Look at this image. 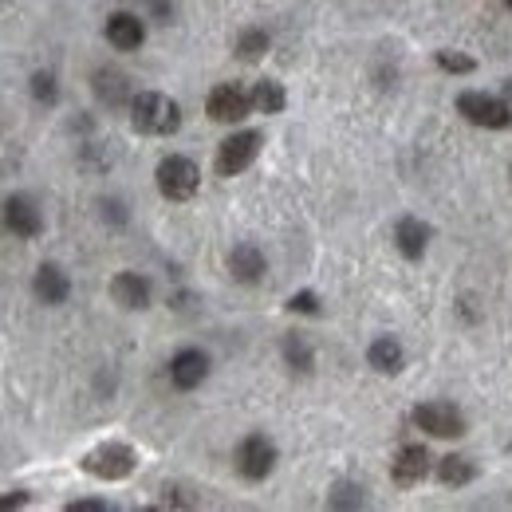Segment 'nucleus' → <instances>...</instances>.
Returning a JSON list of instances; mask_svg holds the SVG:
<instances>
[{
  "mask_svg": "<svg viewBox=\"0 0 512 512\" xmlns=\"http://www.w3.org/2000/svg\"><path fill=\"white\" fill-rule=\"evenodd\" d=\"M367 359H371V367H375V371H383V375H398V371H402V359H406V355H402L398 339L383 335V339H375V343H371Z\"/></svg>",
  "mask_w": 512,
  "mask_h": 512,
  "instance_id": "a211bd4d",
  "label": "nucleus"
},
{
  "mask_svg": "<svg viewBox=\"0 0 512 512\" xmlns=\"http://www.w3.org/2000/svg\"><path fill=\"white\" fill-rule=\"evenodd\" d=\"M138 465V453L123 442H107V446H95L87 457H83V473L99 477V481H123L134 473Z\"/></svg>",
  "mask_w": 512,
  "mask_h": 512,
  "instance_id": "f03ea898",
  "label": "nucleus"
},
{
  "mask_svg": "<svg viewBox=\"0 0 512 512\" xmlns=\"http://www.w3.org/2000/svg\"><path fill=\"white\" fill-rule=\"evenodd\" d=\"M205 375H209V355L197 351V347H186V351H178V355L170 359V379H174L178 390L201 386L205 383Z\"/></svg>",
  "mask_w": 512,
  "mask_h": 512,
  "instance_id": "9d476101",
  "label": "nucleus"
},
{
  "mask_svg": "<svg viewBox=\"0 0 512 512\" xmlns=\"http://www.w3.org/2000/svg\"><path fill=\"white\" fill-rule=\"evenodd\" d=\"M505 4H509V8H512V0H505Z\"/></svg>",
  "mask_w": 512,
  "mask_h": 512,
  "instance_id": "c756f323",
  "label": "nucleus"
},
{
  "mask_svg": "<svg viewBox=\"0 0 512 512\" xmlns=\"http://www.w3.org/2000/svg\"><path fill=\"white\" fill-rule=\"evenodd\" d=\"M4 225H8V233H16V237H24V241H32V237H40V229H44V217H40V209L28 201V197H8L4 201Z\"/></svg>",
  "mask_w": 512,
  "mask_h": 512,
  "instance_id": "1a4fd4ad",
  "label": "nucleus"
},
{
  "mask_svg": "<svg viewBox=\"0 0 512 512\" xmlns=\"http://www.w3.org/2000/svg\"><path fill=\"white\" fill-rule=\"evenodd\" d=\"M438 64L446 67V71H453V75H465V71H473V60L469 56H457V52H438Z\"/></svg>",
  "mask_w": 512,
  "mask_h": 512,
  "instance_id": "393cba45",
  "label": "nucleus"
},
{
  "mask_svg": "<svg viewBox=\"0 0 512 512\" xmlns=\"http://www.w3.org/2000/svg\"><path fill=\"white\" fill-rule=\"evenodd\" d=\"M95 91H99V99H103L107 107H123V103L134 99V95H130V79L123 71H115V67L95 71Z\"/></svg>",
  "mask_w": 512,
  "mask_h": 512,
  "instance_id": "dca6fc26",
  "label": "nucleus"
},
{
  "mask_svg": "<svg viewBox=\"0 0 512 512\" xmlns=\"http://www.w3.org/2000/svg\"><path fill=\"white\" fill-rule=\"evenodd\" d=\"M264 52H268V32H260V28L241 32V40H237V56L241 60H260Z\"/></svg>",
  "mask_w": 512,
  "mask_h": 512,
  "instance_id": "4be33fe9",
  "label": "nucleus"
},
{
  "mask_svg": "<svg viewBox=\"0 0 512 512\" xmlns=\"http://www.w3.org/2000/svg\"><path fill=\"white\" fill-rule=\"evenodd\" d=\"M288 308H292V312H304V316H316V312H320V300H316V292H296V296L288 300Z\"/></svg>",
  "mask_w": 512,
  "mask_h": 512,
  "instance_id": "a878e982",
  "label": "nucleus"
},
{
  "mask_svg": "<svg viewBox=\"0 0 512 512\" xmlns=\"http://www.w3.org/2000/svg\"><path fill=\"white\" fill-rule=\"evenodd\" d=\"M32 95L44 103V107H52L56 99H60V87H56V75H48V71H36L32 75Z\"/></svg>",
  "mask_w": 512,
  "mask_h": 512,
  "instance_id": "5701e85b",
  "label": "nucleus"
},
{
  "mask_svg": "<svg viewBox=\"0 0 512 512\" xmlns=\"http://www.w3.org/2000/svg\"><path fill=\"white\" fill-rule=\"evenodd\" d=\"M111 296H115V304H123L127 312H142V308L150 304V280L138 276V272H119V276L111 280Z\"/></svg>",
  "mask_w": 512,
  "mask_h": 512,
  "instance_id": "f8f14e48",
  "label": "nucleus"
},
{
  "mask_svg": "<svg viewBox=\"0 0 512 512\" xmlns=\"http://www.w3.org/2000/svg\"><path fill=\"white\" fill-rule=\"evenodd\" d=\"M260 146H264V134L260 130H237V134H229L221 142V150H217V174L221 178H233V174L249 170L256 162V154H260Z\"/></svg>",
  "mask_w": 512,
  "mask_h": 512,
  "instance_id": "7ed1b4c3",
  "label": "nucleus"
},
{
  "mask_svg": "<svg viewBox=\"0 0 512 512\" xmlns=\"http://www.w3.org/2000/svg\"><path fill=\"white\" fill-rule=\"evenodd\" d=\"M394 241H398V253L418 260V256L426 253V245H430V225L418 221V217H402L394 225Z\"/></svg>",
  "mask_w": 512,
  "mask_h": 512,
  "instance_id": "4468645a",
  "label": "nucleus"
},
{
  "mask_svg": "<svg viewBox=\"0 0 512 512\" xmlns=\"http://www.w3.org/2000/svg\"><path fill=\"white\" fill-rule=\"evenodd\" d=\"M111 505L107 501H71L67 505V512H107Z\"/></svg>",
  "mask_w": 512,
  "mask_h": 512,
  "instance_id": "bb28decb",
  "label": "nucleus"
},
{
  "mask_svg": "<svg viewBox=\"0 0 512 512\" xmlns=\"http://www.w3.org/2000/svg\"><path fill=\"white\" fill-rule=\"evenodd\" d=\"M107 40H111L119 52H134V48H142L146 28H142V20H138L134 12H115V16L107 20Z\"/></svg>",
  "mask_w": 512,
  "mask_h": 512,
  "instance_id": "ddd939ff",
  "label": "nucleus"
},
{
  "mask_svg": "<svg viewBox=\"0 0 512 512\" xmlns=\"http://www.w3.org/2000/svg\"><path fill=\"white\" fill-rule=\"evenodd\" d=\"M359 505H363V497H359L355 485H339V489L331 493V509H359Z\"/></svg>",
  "mask_w": 512,
  "mask_h": 512,
  "instance_id": "b1692460",
  "label": "nucleus"
},
{
  "mask_svg": "<svg viewBox=\"0 0 512 512\" xmlns=\"http://www.w3.org/2000/svg\"><path fill=\"white\" fill-rule=\"evenodd\" d=\"M130 123L138 134H174L182 127V107L162 91H142L130 99Z\"/></svg>",
  "mask_w": 512,
  "mask_h": 512,
  "instance_id": "f257e3e1",
  "label": "nucleus"
},
{
  "mask_svg": "<svg viewBox=\"0 0 512 512\" xmlns=\"http://www.w3.org/2000/svg\"><path fill=\"white\" fill-rule=\"evenodd\" d=\"M284 103H288V95H284V87L276 79H260L253 87V107L260 115H280Z\"/></svg>",
  "mask_w": 512,
  "mask_h": 512,
  "instance_id": "6ab92c4d",
  "label": "nucleus"
},
{
  "mask_svg": "<svg viewBox=\"0 0 512 512\" xmlns=\"http://www.w3.org/2000/svg\"><path fill=\"white\" fill-rule=\"evenodd\" d=\"M505 107H509V115H512V79L505 83Z\"/></svg>",
  "mask_w": 512,
  "mask_h": 512,
  "instance_id": "c85d7f7f",
  "label": "nucleus"
},
{
  "mask_svg": "<svg viewBox=\"0 0 512 512\" xmlns=\"http://www.w3.org/2000/svg\"><path fill=\"white\" fill-rule=\"evenodd\" d=\"M414 422H418V430H426L434 438H461L465 434V414L453 402H422L414 410Z\"/></svg>",
  "mask_w": 512,
  "mask_h": 512,
  "instance_id": "423d86ee",
  "label": "nucleus"
},
{
  "mask_svg": "<svg viewBox=\"0 0 512 512\" xmlns=\"http://www.w3.org/2000/svg\"><path fill=\"white\" fill-rule=\"evenodd\" d=\"M229 272H233V280H241V284H256V280L264 276V253H260L256 245H237V249L229 253Z\"/></svg>",
  "mask_w": 512,
  "mask_h": 512,
  "instance_id": "f3484780",
  "label": "nucleus"
},
{
  "mask_svg": "<svg viewBox=\"0 0 512 512\" xmlns=\"http://www.w3.org/2000/svg\"><path fill=\"white\" fill-rule=\"evenodd\" d=\"M32 288H36V296H40L44 304H64L67 292H71V280H67L64 268H56V264H40Z\"/></svg>",
  "mask_w": 512,
  "mask_h": 512,
  "instance_id": "2eb2a0df",
  "label": "nucleus"
},
{
  "mask_svg": "<svg viewBox=\"0 0 512 512\" xmlns=\"http://www.w3.org/2000/svg\"><path fill=\"white\" fill-rule=\"evenodd\" d=\"M438 477H442L446 485H469V481L477 477V469H473V461H469V457L449 453V457L438 461Z\"/></svg>",
  "mask_w": 512,
  "mask_h": 512,
  "instance_id": "aec40b11",
  "label": "nucleus"
},
{
  "mask_svg": "<svg viewBox=\"0 0 512 512\" xmlns=\"http://www.w3.org/2000/svg\"><path fill=\"white\" fill-rule=\"evenodd\" d=\"M20 505H28V493H8V497H0V512L20 509Z\"/></svg>",
  "mask_w": 512,
  "mask_h": 512,
  "instance_id": "cd10ccee",
  "label": "nucleus"
},
{
  "mask_svg": "<svg viewBox=\"0 0 512 512\" xmlns=\"http://www.w3.org/2000/svg\"><path fill=\"white\" fill-rule=\"evenodd\" d=\"M284 359H288L292 371H312V363H316V355H312V347L304 343V335H288V339H284Z\"/></svg>",
  "mask_w": 512,
  "mask_h": 512,
  "instance_id": "412c9836",
  "label": "nucleus"
},
{
  "mask_svg": "<svg viewBox=\"0 0 512 512\" xmlns=\"http://www.w3.org/2000/svg\"><path fill=\"white\" fill-rule=\"evenodd\" d=\"M209 119L217 123H241L253 111V91H245L241 83H221L209 91Z\"/></svg>",
  "mask_w": 512,
  "mask_h": 512,
  "instance_id": "0eeeda50",
  "label": "nucleus"
},
{
  "mask_svg": "<svg viewBox=\"0 0 512 512\" xmlns=\"http://www.w3.org/2000/svg\"><path fill=\"white\" fill-rule=\"evenodd\" d=\"M158 190L162 197H170V201H190L197 186H201V170L193 166L190 158H182V154H170L162 166H158Z\"/></svg>",
  "mask_w": 512,
  "mask_h": 512,
  "instance_id": "20e7f679",
  "label": "nucleus"
},
{
  "mask_svg": "<svg viewBox=\"0 0 512 512\" xmlns=\"http://www.w3.org/2000/svg\"><path fill=\"white\" fill-rule=\"evenodd\" d=\"M426 473H430V453H426V449H422V446L398 449V457H394V465H390V477H394V485L410 489V485H418Z\"/></svg>",
  "mask_w": 512,
  "mask_h": 512,
  "instance_id": "9b49d317",
  "label": "nucleus"
},
{
  "mask_svg": "<svg viewBox=\"0 0 512 512\" xmlns=\"http://www.w3.org/2000/svg\"><path fill=\"white\" fill-rule=\"evenodd\" d=\"M272 465H276V446H272L264 434H249V438L237 446V469H241V477L264 481V477L272 473Z\"/></svg>",
  "mask_w": 512,
  "mask_h": 512,
  "instance_id": "6e6552de",
  "label": "nucleus"
},
{
  "mask_svg": "<svg viewBox=\"0 0 512 512\" xmlns=\"http://www.w3.org/2000/svg\"><path fill=\"white\" fill-rule=\"evenodd\" d=\"M457 111H461L469 123L489 127V130H501L512 123L505 99H493V95H481V91H465V95H457Z\"/></svg>",
  "mask_w": 512,
  "mask_h": 512,
  "instance_id": "39448f33",
  "label": "nucleus"
}]
</instances>
